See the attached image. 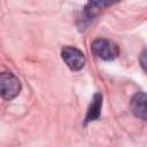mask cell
Segmentation results:
<instances>
[{"instance_id":"cell-1","label":"cell","mask_w":147,"mask_h":147,"mask_svg":"<svg viewBox=\"0 0 147 147\" xmlns=\"http://www.w3.org/2000/svg\"><path fill=\"white\" fill-rule=\"evenodd\" d=\"M91 51L99 59L105 61H111L119 55V47L113 40L106 38H98L92 41Z\"/></svg>"},{"instance_id":"cell-2","label":"cell","mask_w":147,"mask_h":147,"mask_svg":"<svg viewBox=\"0 0 147 147\" xmlns=\"http://www.w3.org/2000/svg\"><path fill=\"white\" fill-rule=\"evenodd\" d=\"M21 91L20 79L11 72H0V96L5 100L15 99Z\"/></svg>"},{"instance_id":"cell-3","label":"cell","mask_w":147,"mask_h":147,"mask_svg":"<svg viewBox=\"0 0 147 147\" xmlns=\"http://www.w3.org/2000/svg\"><path fill=\"white\" fill-rule=\"evenodd\" d=\"M61 56L64 63L68 65V68L71 69L72 71H79L85 65L86 59H85L84 53L74 46L63 47L61 52Z\"/></svg>"},{"instance_id":"cell-4","label":"cell","mask_w":147,"mask_h":147,"mask_svg":"<svg viewBox=\"0 0 147 147\" xmlns=\"http://www.w3.org/2000/svg\"><path fill=\"white\" fill-rule=\"evenodd\" d=\"M146 94L144 92H138L132 96L130 101V108L132 114L142 121L146 119Z\"/></svg>"},{"instance_id":"cell-5","label":"cell","mask_w":147,"mask_h":147,"mask_svg":"<svg viewBox=\"0 0 147 147\" xmlns=\"http://www.w3.org/2000/svg\"><path fill=\"white\" fill-rule=\"evenodd\" d=\"M101 107H102V94L101 93H95L92 98V101L90 103V107L87 109L86 116H85V122L84 124H88L90 122L99 119L101 115Z\"/></svg>"},{"instance_id":"cell-6","label":"cell","mask_w":147,"mask_h":147,"mask_svg":"<svg viewBox=\"0 0 147 147\" xmlns=\"http://www.w3.org/2000/svg\"><path fill=\"white\" fill-rule=\"evenodd\" d=\"M111 6L110 2H106V1H91L85 6L84 9V15L87 20H92L93 17H95L103 8Z\"/></svg>"},{"instance_id":"cell-7","label":"cell","mask_w":147,"mask_h":147,"mask_svg":"<svg viewBox=\"0 0 147 147\" xmlns=\"http://www.w3.org/2000/svg\"><path fill=\"white\" fill-rule=\"evenodd\" d=\"M145 56H146V52L144 51L142 54H141V56H140V62H141V67H142L144 70H145Z\"/></svg>"}]
</instances>
